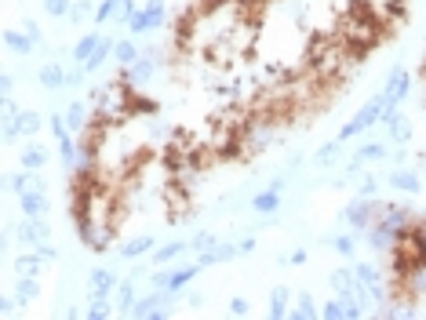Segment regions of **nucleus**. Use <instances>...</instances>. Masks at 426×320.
I'll use <instances>...</instances> for the list:
<instances>
[{"instance_id": "f257e3e1", "label": "nucleus", "mask_w": 426, "mask_h": 320, "mask_svg": "<svg viewBox=\"0 0 426 320\" xmlns=\"http://www.w3.org/2000/svg\"><path fill=\"white\" fill-rule=\"evenodd\" d=\"M383 109H386V95H375V99H368V102H365V106H361L357 113H354V120H346V124H342V131H339L336 138L346 146V142H350L354 135H361V131H372V127H375L379 120H383Z\"/></svg>"}, {"instance_id": "f03ea898", "label": "nucleus", "mask_w": 426, "mask_h": 320, "mask_svg": "<svg viewBox=\"0 0 426 320\" xmlns=\"http://www.w3.org/2000/svg\"><path fill=\"white\" fill-rule=\"evenodd\" d=\"M379 215H383V200H375V197H354L350 204H346V211H342V218L350 222V230L361 233V237L375 226Z\"/></svg>"}, {"instance_id": "7ed1b4c3", "label": "nucleus", "mask_w": 426, "mask_h": 320, "mask_svg": "<svg viewBox=\"0 0 426 320\" xmlns=\"http://www.w3.org/2000/svg\"><path fill=\"white\" fill-rule=\"evenodd\" d=\"M164 26V0H150L142 11H135L132 15V22H128V29H132V37H142V33H153V29H161Z\"/></svg>"}, {"instance_id": "20e7f679", "label": "nucleus", "mask_w": 426, "mask_h": 320, "mask_svg": "<svg viewBox=\"0 0 426 320\" xmlns=\"http://www.w3.org/2000/svg\"><path fill=\"white\" fill-rule=\"evenodd\" d=\"M200 273V266L194 262V266H182V269H171V273H157L153 277V287H161V291H171V295H179L182 287L189 284Z\"/></svg>"}, {"instance_id": "39448f33", "label": "nucleus", "mask_w": 426, "mask_h": 320, "mask_svg": "<svg viewBox=\"0 0 426 320\" xmlns=\"http://www.w3.org/2000/svg\"><path fill=\"white\" fill-rule=\"evenodd\" d=\"M361 302L354 298V295H336L331 302H324L321 306V317L324 320H354V317H361Z\"/></svg>"}, {"instance_id": "423d86ee", "label": "nucleus", "mask_w": 426, "mask_h": 320, "mask_svg": "<svg viewBox=\"0 0 426 320\" xmlns=\"http://www.w3.org/2000/svg\"><path fill=\"white\" fill-rule=\"evenodd\" d=\"M157 66H161V62H157V58H150L146 51H142V55L132 62V66H124V70H120V77H128L132 84H139V88H142V84H150V80H153Z\"/></svg>"}, {"instance_id": "0eeeda50", "label": "nucleus", "mask_w": 426, "mask_h": 320, "mask_svg": "<svg viewBox=\"0 0 426 320\" xmlns=\"http://www.w3.org/2000/svg\"><path fill=\"white\" fill-rule=\"evenodd\" d=\"M19 204L26 218H47V211H52V200L44 189H26V193H19Z\"/></svg>"}, {"instance_id": "6e6552de", "label": "nucleus", "mask_w": 426, "mask_h": 320, "mask_svg": "<svg viewBox=\"0 0 426 320\" xmlns=\"http://www.w3.org/2000/svg\"><path fill=\"white\" fill-rule=\"evenodd\" d=\"M408 91H412V77H408L404 70H393V73L386 77V88H383V95H386V102H393V106H401V102L408 99Z\"/></svg>"}, {"instance_id": "1a4fd4ad", "label": "nucleus", "mask_w": 426, "mask_h": 320, "mask_svg": "<svg viewBox=\"0 0 426 320\" xmlns=\"http://www.w3.org/2000/svg\"><path fill=\"white\" fill-rule=\"evenodd\" d=\"M19 237H22V244L40 248V244H47V237H52V226H47L44 218H26L19 226Z\"/></svg>"}, {"instance_id": "9d476101", "label": "nucleus", "mask_w": 426, "mask_h": 320, "mask_svg": "<svg viewBox=\"0 0 426 320\" xmlns=\"http://www.w3.org/2000/svg\"><path fill=\"white\" fill-rule=\"evenodd\" d=\"M233 255H241V248H233V244H215V248H208V251H200L197 266H200V269H212V266H219V262L233 259Z\"/></svg>"}, {"instance_id": "9b49d317", "label": "nucleus", "mask_w": 426, "mask_h": 320, "mask_svg": "<svg viewBox=\"0 0 426 320\" xmlns=\"http://www.w3.org/2000/svg\"><path fill=\"white\" fill-rule=\"evenodd\" d=\"M4 47L8 51H15V55H29L37 47V40L26 33V29H4Z\"/></svg>"}, {"instance_id": "f8f14e48", "label": "nucleus", "mask_w": 426, "mask_h": 320, "mask_svg": "<svg viewBox=\"0 0 426 320\" xmlns=\"http://www.w3.org/2000/svg\"><path fill=\"white\" fill-rule=\"evenodd\" d=\"M37 80H40L44 91H58V88H66V70H62L58 62H47V66H40Z\"/></svg>"}, {"instance_id": "ddd939ff", "label": "nucleus", "mask_w": 426, "mask_h": 320, "mask_svg": "<svg viewBox=\"0 0 426 320\" xmlns=\"http://www.w3.org/2000/svg\"><path fill=\"white\" fill-rule=\"evenodd\" d=\"M117 287V277L109 269H91V298H109Z\"/></svg>"}, {"instance_id": "4468645a", "label": "nucleus", "mask_w": 426, "mask_h": 320, "mask_svg": "<svg viewBox=\"0 0 426 320\" xmlns=\"http://www.w3.org/2000/svg\"><path fill=\"white\" fill-rule=\"evenodd\" d=\"M113 47H117V40H106V37L99 40V47H95V51H91V58H88V62H81V66L88 70V77H91V73H99V70L106 66V62H109V55H113Z\"/></svg>"}, {"instance_id": "2eb2a0df", "label": "nucleus", "mask_w": 426, "mask_h": 320, "mask_svg": "<svg viewBox=\"0 0 426 320\" xmlns=\"http://www.w3.org/2000/svg\"><path fill=\"white\" fill-rule=\"evenodd\" d=\"M390 186L397 189V193H419V186H423V179L416 171H408V168H397L390 175Z\"/></svg>"}, {"instance_id": "dca6fc26", "label": "nucleus", "mask_w": 426, "mask_h": 320, "mask_svg": "<svg viewBox=\"0 0 426 320\" xmlns=\"http://www.w3.org/2000/svg\"><path fill=\"white\" fill-rule=\"evenodd\" d=\"M251 207H255L259 215H274L281 207V189L270 186V189H262V193H255V197H251Z\"/></svg>"}, {"instance_id": "f3484780", "label": "nucleus", "mask_w": 426, "mask_h": 320, "mask_svg": "<svg viewBox=\"0 0 426 320\" xmlns=\"http://www.w3.org/2000/svg\"><path fill=\"white\" fill-rule=\"evenodd\" d=\"M88 120H91V109H88L84 102H70V106H66V124H70L73 135H81L84 127H88Z\"/></svg>"}, {"instance_id": "a211bd4d", "label": "nucleus", "mask_w": 426, "mask_h": 320, "mask_svg": "<svg viewBox=\"0 0 426 320\" xmlns=\"http://www.w3.org/2000/svg\"><path fill=\"white\" fill-rule=\"evenodd\" d=\"M386 127H390V138L397 142V146H404V142L412 138V131H416V127H412V120H408V117H401V113H393V117L386 120Z\"/></svg>"}, {"instance_id": "6ab92c4d", "label": "nucleus", "mask_w": 426, "mask_h": 320, "mask_svg": "<svg viewBox=\"0 0 426 320\" xmlns=\"http://www.w3.org/2000/svg\"><path fill=\"white\" fill-rule=\"evenodd\" d=\"M142 55V47L135 44V37H124V40H117V47H113V58L120 62V70L124 66H132V62Z\"/></svg>"}, {"instance_id": "aec40b11", "label": "nucleus", "mask_w": 426, "mask_h": 320, "mask_svg": "<svg viewBox=\"0 0 426 320\" xmlns=\"http://www.w3.org/2000/svg\"><path fill=\"white\" fill-rule=\"evenodd\" d=\"M153 244H157V240H153L150 233H146V237H135V240H128V244L120 248V259H128V262H135L139 255H146V251H150Z\"/></svg>"}, {"instance_id": "412c9836", "label": "nucleus", "mask_w": 426, "mask_h": 320, "mask_svg": "<svg viewBox=\"0 0 426 320\" xmlns=\"http://www.w3.org/2000/svg\"><path fill=\"white\" fill-rule=\"evenodd\" d=\"M288 302H292V291L288 287H274V295H270V317L281 320V317H288Z\"/></svg>"}, {"instance_id": "4be33fe9", "label": "nucleus", "mask_w": 426, "mask_h": 320, "mask_svg": "<svg viewBox=\"0 0 426 320\" xmlns=\"http://www.w3.org/2000/svg\"><path fill=\"white\" fill-rule=\"evenodd\" d=\"M186 248H189L186 240H168V244H161V251H153V266H164V262H171V259H179Z\"/></svg>"}, {"instance_id": "5701e85b", "label": "nucleus", "mask_w": 426, "mask_h": 320, "mask_svg": "<svg viewBox=\"0 0 426 320\" xmlns=\"http://www.w3.org/2000/svg\"><path fill=\"white\" fill-rule=\"evenodd\" d=\"M331 287H336V295H354L357 273L354 269H336V273H331Z\"/></svg>"}, {"instance_id": "b1692460", "label": "nucleus", "mask_w": 426, "mask_h": 320, "mask_svg": "<svg viewBox=\"0 0 426 320\" xmlns=\"http://www.w3.org/2000/svg\"><path fill=\"white\" fill-rule=\"evenodd\" d=\"M113 306H117V310H132V306H135V280H120V284H117Z\"/></svg>"}, {"instance_id": "393cba45", "label": "nucleus", "mask_w": 426, "mask_h": 320, "mask_svg": "<svg viewBox=\"0 0 426 320\" xmlns=\"http://www.w3.org/2000/svg\"><path fill=\"white\" fill-rule=\"evenodd\" d=\"M15 124H19V131H22V135H40V127H44L40 113H33V109H22V113L15 117Z\"/></svg>"}, {"instance_id": "a878e982", "label": "nucleus", "mask_w": 426, "mask_h": 320, "mask_svg": "<svg viewBox=\"0 0 426 320\" xmlns=\"http://www.w3.org/2000/svg\"><path fill=\"white\" fill-rule=\"evenodd\" d=\"M15 295H19V302H33L40 295V284H37V273H22L19 287H15Z\"/></svg>"}, {"instance_id": "bb28decb", "label": "nucleus", "mask_w": 426, "mask_h": 320, "mask_svg": "<svg viewBox=\"0 0 426 320\" xmlns=\"http://www.w3.org/2000/svg\"><path fill=\"white\" fill-rule=\"evenodd\" d=\"M99 40H102L99 33H84L81 40L73 44V58H77V62H88V58H91V51L99 47Z\"/></svg>"}, {"instance_id": "cd10ccee", "label": "nucleus", "mask_w": 426, "mask_h": 320, "mask_svg": "<svg viewBox=\"0 0 426 320\" xmlns=\"http://www.w3.org/2000/svg\"><path fill=\"white\" fill-rule=\"evenodd\" d=\"M44 164H47V150H44V146H26V150H22V168L40 171Z\"/></svg>"}, {"instance_id": "c85d7f7f", "label": "nucleus", "mask_w": 426, "mask_h": 320, "mask_svg": "<svg viewBox=\"0 0 426 320\" xmlns=\"http://www.w3.org/2000/svg\"><path fill=\"white\" fill-rule=\"evenodd\" d=\"M339 150H342L339 138L328 142V146H321L317 153H313V164H317V168H331V164H336V157H339Z\"/></svg>"}, {"instance_id": "c756f323", "label": "nucleus", "mask_w": 426, "mask_h": 320, "mask_svg": "<svg viewBox=\"0 0 426 320\" xmlns=\"http://www.w3.org/2000/svg\"><path fill=\"white\" fill-rule=\"evenodd\" d=\"M354 160H357V164H368V160H386V146H383V142H368V146H361L354 153Z\"/></svg>"}, {"instance_id": "7c9ffc66", "label": "nucleus", "mask_w": 426, "mask_h": 320, "mask_svg": "<svg viewBox=\"0 0 426 320\" xmlns=\"http://www.w3.org/2000/svg\"><path fill=\"white\" fill-rule=\"evenodd\" d=\"M295 306H299V310H295L292 317H299V320H310V317H317V313H321V310H317V302H313V295H310V291H303V295H299V298H295Z\"/></svg>"}, {"instance_id": "2f4dec72", "label": "nucleus", "mask_w": 426, "mask_h": 320, "mask_svg": "<svg viewBox=\"0 0 426 320\" xmlns=\"http://www.w3.org/2000/svg\"><path fill=\"white\" fill-rule=\"evenodd\" d=\"M331 248H336L342 259H354V255H357V233H342V237H336V240H331Z\"/></svg>"}, {"instance_id": "473e14b6", "label": "nucleus", "mask_w": 426, "mask_h": 320, "mask_svg": "<svg viewBox=\"0 0 426 320\" xmlns=\"http://www.w3.org/2000/svg\"><path fill=\"white\" fill-rule=\"evenodd\" d=\"M40 266H44V259H40V251L37 255H19V259H15V269H19V273H40Z\"/></svg>"}, {"instance_id": "72a5a7b5", "label": "nucleus", "mask_w": 426, "mask_h": 320, "mask_svg": "<svg viewBox=\"0 0 426 320\" xmlns=\"http://www.w3.org/2000/svg\"><path fill=\"white\" fill-rule=\"evenodd\" d=\"M113 310H117V306H113L109 298H91V306L84 310V317H91V320H106Z\"/></svg>"}, {"instance_id": "f704fd0d", "label": "nucleus", "mask_w": 426, "mask_h": 320, "mask_svg": "<svg viewBox=\"0 0 426 320\" xmlns=\"http://www.w3.org/2000/svg\"><path fill=\"white\" fill-rule=\"evenodd\" d=\"M354 273H357V280H361V284L379 287V269H375V266H368V262H357V266H354Z\"/></svg>"}, {"instance_id": "c9c22d12", "label": "nucleus", "mask_w": 426, "mask_h": 320, "mask_svg": "<svg viewBox=\"0 0 426 320\" xmlns=\"http://www.w3.org/2000/svg\"><path fill=\"white\" fill-rule=\"evenodd\" d=\"M135 11V0H113V22H132Z\"/></svg>"}, {"instance_id": "e433bc0d", "label": "nucleus", "mask_w": 426, "mask_h": 320, "mask_svg": "<svg viewBox=\"0 0 426 320\" xmlns=\"http://www.w3.org/2000/svg\"><path fill=\"white\" fill-rule=\"evenodd\" d=\"M44 11L52 15V19H66L73 11V0H44Z\"/></svg>"}, {"instance_id": "4c0bfd02", "label": "nucleus", "mask_w": 426, "mask_h": 320, "mask_svg": "<svg viewBox=\"0 0 426 320\" xmlns=\"http://www.w3.org/2000/svg\"><path fill=\"white\" fill-rule=\"evenodd\" d=\"M58 157H62V164H77V142L66 135V138H58Z\"/></svg>"}, {"instance_id": "58836bf2", "label": "nucleus", "mask_w": 426, "mask_h": 320, "mask_svg": "<svg viewBox=\"0 0 426 320\" xmlns=\"http://www.w3.org/2000/svg\"><path fill=\"white\" fill-rule=\"evenodd\" d=\"M47 127H52V135H55V142L70 135V124H66V117H58V113H52V117H47Z\"/></svg>"}, {"instance_id": "ea45409f", "label": "nucleus", "mask_w": 426, "mask_h": 320, "mask_svg": "<svg viewBox=\"0 0 426 320\" xmlns=\"http://www.w3.org/2000/svg\"><path fill=\"white\" fill-rule=\"evenodd\" d=\"M375 193H379V179H375V175H361L357 197H375Z\"/></svg>"}, {"instance_id": "a19ab883", "label": "nucleus", "mask_w": 426, "mask_h": 320, "mask_svg": "<svg viewBox=\"0 0 426 320\" xmlns=\"http://www.w3.org/2000/svg\"><path fill=\"white\" fill-rule=\"evenodd\" d=\"M88 11H91V4H88V0H77V4H73V11L66 15V22H73V26H81Z\"/></svg>"}, {"instance_id": "79ce46f5", "label": "nucleus", "mask_w": 426, "mask_h": 320, "mask_svg": "<svg viewBox=\"0 0 426 320\" xmlns=\"http://www.w3.org/2000/svg\"><path fill=\"white\" fill-rule=\"evenodd\" d=\"M84 77H88V70L81 66V62H77V66L66 73V88H81V84H84Z\"/></svg>"}, {"instance_id": "37998d69", "label": "nucleus", "mask_w": 426, "mask_h": 320, "mask_svg": "<svg viewBox=\"0 0 426 320\" xmlns=\"http://www.w3.org/2000/svg\"><path fill=\"white\" fill-rule=\"evenodd\" d=\"M95 22H113V0H102V4L95 8Z\"/></svg>"}, {"instance_id": "c03bdc74", "label": "nucleus", "mask_w": 426, "mask_h": 320, "mask_svg": "<svg viewBox=\"0 0 426 320\" xmlns=\"http://www.w3.org/2000/svg\"><path fill=\"white\" fill-rule=\"evenodd\" d=\"M0 109H4V120H11V117H19V113H22L19 102H15L11 95H4V99H0Z\"/></svg>"}, {"instance_id": "a18cd8bd", "label": "nucleus", "mask_w": 426, "mask_h": 320, "mask_svg": "<svg viewBox=\"0 0 426 320\" xmlns=\"http://www.w3.org/2000/svg\"><path fill=\"white\" fill-rule=\"evenodd\" d=\"M215 244H219V240H215L212 233H197V237H194V248H197V251H208V248H215Z\"/></svg>"}, {"instance_id": "49530a36", "label": "nucleus", "mask_w": 426, "mask_h": 320, "mask_svg": "<svg viewBox=\"0 0 426 320\" xmlns=\"http://www.w3.org/2000/svg\"><path fill=\"white\" fill-rule=\"evenodd\" d=\"M248 310H251L248 298H230V313H233V317H244Z\"/></svg>"}, {"instance_id": "de8ad7c7", "label": "nucleus", "mask_w": 426, "mask_h": 320, "mask_svg": "<svg viewBox=\"0 0 426 320\" xmlns=\"http://www.w3.org/2000/svg\"><path fill=\"white\" fill-rule=\"evenodd\" d=\"M15 298H19V295H15ZM15 298H11V295L0 298V317H11V313H15Z\"/></svg>"}, {"instance_id": "09e8293b", "label": "nucleus", "mask_w": 426, "mask_h": 320, "mask_svg": "<svg viewBox=\"0 0 426 320\" xmlns=\"http://www.w3.org/2000/svg\"><path fill=\"white\" fill-rule=\"evenodd\" d=\"M22 29H26V33H29V37H33V40H37V44H40V40H44V37H40V26H37V22H33V19H26V26H22Z\"/></svg>"}, {"instance_id": "8fccbe9b", "label": "nucleus", "mask_w": 426, "mask_h": 320, "mask_svg": "<svg viewBox=\"0 0 426 320\" xmlns=\"http://www.w3.org/2000/svg\"><path fill=\"white\" fill-rule=\"evenodd\" d=\"M11 88H15V73H4V77H0V91L11 95Z\"/></svg>"}, {"instance_id": "3c124183", "label": "nucleus", "mask_w": 426, "mask_h": 320, "mask_svg": "<svg viewBox=\"0 0 426 320\" xmlns=\"http://www.w3.org/2000/svg\"><path fill=\"white\" fill-rule=\"evenodd\" d=\"M306 259H310V255H306V251H292V259H284V262H292V266H303Z\"/></svg>"}, {"instance_id": "603ef678", "label": "nucleus", "mask_w": 426, "mask_h": 320, "mask_svg": "<svg viewBox=\"0 0 426 320\" xmlns=\"http://www.w3.org/2000/svg\"><path fill=\"white\" fill-rule=\"evenodd\" d=\"M37 251H40V259H44V262H52V259H55V251H52V248H47V244H40Z\"/></svg>"}, {"instance_id": "864d4df0", "label": "nucleus", "mask_w": 426, "mask_h": 320, "mask_svg": "<svg viewBox=\"0 0 426 320\" xmlns=\"http://www.w3.org/2000/svg\"><path fill=\"white\" fill-rule=\"evenodd\" d=\"M237 248H241V255H248L251 248H255V240H251V237H248V240H241V244H237Z\"/></svg>"}, {"instance_id": "5fc2aeb1", "label": "nucleus", "mask_w": 426, "mask_h": 320, "mask_svg": "<svg viewBox=\"0 0 426 320\" xmlns=\"http://www.w3.org/2000/svg\"><path fill=\"white\" fill-rule=\"evenodd\" d=\"M423 109H426V80H423Z\"/></svg>"}, {"instance_id": "6e6d98bb", "label": "nucleus", "mask_w": 426, "mask_h": 320, "mask_svg": "<svg viewBox=\"0 0 426 320\" xmlns=\"http://www.w3.org/2000/svg\"><path fill=\"white\" fill-rule=\"evenodd\" d=\"M423 171H426V153H423Z\"/></svg>"}]
</instances>
